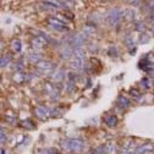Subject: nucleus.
<instances>
[{
  "instance_id": "dca6fc26",
  "label": "nucleus",
  "mask_w": 154,
  "mask_h": 154,
  "mask_svg": "<svg viewBox=\"0 0 154 154\" xmlns=\"http://www.w3.org/2000/svg\"><path fill=\"white\" fill-rule=\"evenodd\" d=\"M118 103H119L120 106H122V108H128V106L131 105L130 100H128L127 98L122 97V95H119V97H118Z\"/></svg>"
},
{
  "instance_id": "1a4fd4ad",
  "label": "nucleus",
  "mask_w": 154,
  "mask_h": 154,
  "mask_svg": "<svg viewBox=\"0 0 154 154\" xmlns=\"http://www.w3.org/2000/svg\"><path fill=\"white\" fill-rule=\"evenodd\" d=\"M59 53H60V56L63 57V59H69V57L72 56V54H73V49L70 45H64V47L60 48Z\"/></svg>"
},
{
  "instance_id": "473e14b6",
  "label": "nucleus",
  "mask_w": 154,
  "mask_h": 154,
  "mask_svg": "<svg viewBox=\"0 0 154 154\" xmlns=\"http://www.w3.org/2000/svg\"><path fill=\"white\" fill-rule=\"evenodd\" d=\"M2 154H6V152H5L4 149H2Z\"/></svg>"
},
{
  "instance_id": "aec40b11",
  "label": "nucleus",
  "mask_w": 154,
  "mask_h": 154,
  "mask_svg": "<svg viewBox=\"0 0 154 154\" xmlns=\"http://www.w3.org/2000/svg\"><path fill=\"white\" fill-rule=\"evenodd\" d=\"M83 33L85 34H93L94 32H95V27H92V26H86L85 28H83Z\"/></svg>"
},
{
  "instance_id": "c756f323",
  "label": "nucleus",
  "mask_w": 154,
  "mask_h": 154,
  "mask_svg": "<svg viewBox=\"0 0 154 154\" xmlns=\"http://www.w3.org/2000/svg\"><path fill=\"white\" fill-rule=\"evenodd\" d=\"M141 85H143L144 88H148V80H147V79H143V80L141 81Z\"/></svg>"
},
{
  "instance_id": "6e6552de",
  "label": "nucleus",
  "mask_w": 154,
  "mask_h": 154,
  "mask_svg": "<svg viewBox=\"0 0 154 154\" xmlns=\"http://www.w3.org/2000/svg\"><path fill=\"white\" fill-rule=\"evenodd\" d=\"M34 114H35V116L37 118H39V119H45L48 115L50 114V111H49V109H47V108H44V106H37L35 109H34Z\"/></svg>"
},
{
  "instance_id": "393cba45",
  "label": "nucleus",
  "mask_w": 154,
  "mask_h": 154,
  "mask_svg": "<svg viewBox=\"0 0 154 154\" xmlns=\"http://www.w3.org/2000/svg\"><path fill=\"white\" fill-rule=\"evenodd\" d=\"M42 154H60V153L57 152L56 149H53V148H51V149H45Z\"/></svg>"
},
{
  "instance_id": "423d86ee",
  "label": "nucleus",
  "mask_w": 154,
  "mask_h": 154,
  "mask_svg": "<svg viewBox=\"0 0 154 154\" xmlns=\"http://www.w3.org/2000/svg\"><path fill=\"white\" fill-rule=\"evenodd\" d=\"M48 44V41L45 35H41V37H34L32 39V45L34 49H42Z\"/></svg>"
},
{
  "instance_id": "20e7f679",
  "label": "nucleus",
  "mask_w": 154,
  "mask_h": 154,
  "mask_svg": "<svg viewBox=\"0 0 154 154\" xmlns=\"http://www.w3.org/2000/svg\"><path fill=\"white\" fill-rule=\"evenodd\" d=\"M47 22H48V25H49L51 28H54V29H56V31H60V32H63V31H67V27L59 20V18L49 17L48 20H47Z\"/></svg>"
},
{
  "instance_id": "a878e982",
  "label": "nucleus",
  "mask_w": 154,
  "mask_h": 154,
  "mask_svg": "<svg viewBox=\"0 0 154 154\" xmlns=\"http://www.w3.org/2000/svg\"><path fill=\"white\" fill-rule=\"evenodd\" d=\"M140 42H141V43H148V42H149V37H148V35H146V34L141 35Z\"/></svg>"
},
{
  "instance_id": "7c9ffc66",
  "label": "nucleus",
  "mask_w": 154,
  "mask_h": 154,
  "mask_svg": "<svg viewBox=\"0 0 154 154\" xmlns=\"http://www.w3.org/2000/svg\"><path fill=\"white\" fill-rule=\"evenodd\" d=\"M115 54V55H118V50H116V48H115V47H112V48H110V50H109V54L111 55V54Z\"/></svg>"
},
{
  "instance_id": "2f4dec72",
  "label": "nucleus",
  "mask_w": 154,
  "mask_h": 154,
  "mask_svg": "<svg viewBox=\"0 0 154 154\" xmlns=\"http://www.w3.org/2000/svg\"><path fill=\"white\" fill-rule=\"evenodd\" d=\"M128 4H130V5H132V6H138V5H141V3H140V2H130Z\"/></svg>"
},
{
  "instance_id": "4468645a",
  "label": "nucleus",
  "mask_w": 154,
  "mask_h": 154,
  "mask_svg": "<svg viewBox=\"0 0 154 154\" xmlns=\"http://www.w3.org/2000/svg\"><path fill=\"white\" fill-rule=\"evenodd\" d=\"M72 56L75 57V59L85 60V51H83V49H81V48H76V49H73V54H72Z\"/></svg>"
},
{
  "instance_id": "ddd939ff",
  "label": "nucleus",
  "mask_w": 154,
  "mask_h": 154,
  "mask_svg": "<svg viewBox=\"0 0 154 154\" xmlns=\"http://www.w3.org/2000/svg\"><path fill=\"white\" fill-rule=\"evenodd\" d=\"M28 59H29V61L32 64H39L42 61V56H41V54H38V53H32V54H29Z\"/></svg>"
},
{
  "instance_id": "f3484780",
  "label": "nucleus",
  "mask_w": 154,
  "mask_h": 154,
  "mask_svg": "<svg viewBox=\"0 0 154 154\" xmlns=\"http://www.w3.org/2000/svg\"><path fill=\"white\" fill-rule=\"evenodd\" d=\"M21 47H22V44H21V42L18 41V39H14V41L11 42V48H12V50L16 51V53H20V51H21Z\"/></svg>"
},
{
  "instance_id": "a211bd4d",
  "label": "nucleus",
  "mask_w": 154,
  "mask_h": 154,
  "mask_svg": "<svg viewBox=\"0 0 154 154\" xmlns=\"http://www.w3.org/2000/svg\"><path fill=\"white\" fill-rule=\"evenodd\" d=\"M122 16L126 18V20L132 21L133 18H134V11L132 9H126V10H124V15Z\"/></svg>"
},
{
  "instance_id": "c85d7f7f",
  "label": "nucleus",
  "mask_w": 154,
  "mask_h": 154,
  "mask_svg": "<svg viewBox=\"0 0 154 154\" xmlns=\"http://www.w3.org/2000/svg\"><path fill=\"white\" fill-rule=\"evenodd\" d=\"M0 138H2V143H4L6 141V133L4 132L3 128H2V134H0Z\"/></svg>"
},
{
  "instance_id": "b1692460",
  "label": "nucleus",
  "mask_w": 154,
  "mask_h": 154,
  "mask_svg": "<svg viewBox=\"0 0 154 154\" xmlns=\"http://www.w3.org/2000/svg\"><path fill=\"white\" fill-rule=\"evenodd\" d=\"M125 43H126V45H127L128 48L133 47V41H132V38H131L130 35H127V37L125 38Z\"/></svg>"
},
{
  "instance_id": "f8f14e48",
  "label": "nucleus",
  "mask_w": 154,
  "mask_h": 154,
  "mask_svg": "<svg viewBox=\"0 0 154 154\" xmlns=\"http://www.w3.org/2000/svg\"><path fill=\"white\" fill-rule=\"evenodd\" d=\"M70 65H71V67H72L73 70H80V69H82V67L85 66V64H83V60H80V59H75V57H72V60H71Z\"/></svg>"
},
{
  "instance_id": "cd10ccee",
  "label": "nucleus",
  "mask_w": 154,
  "mask_h": 154,
  "mask_svg": "<svg viewBox=\"0 0 154 154\" xmlns=\"http://www.w3.org/2000/svg\"><path fill=\"white\" fill-rule=\"evenodd\" d=\"M130 93L133 94L134 97H138V95H140V92H138L136 88H131V89H130Z\"/></svg>"
},
{
  "instance_id": "2eb2a0df",
  "label": "nucleus",
  "mask_w": 154,
  "mask_h": 154,
  "mask_svg": "<svg viewBox=\"0 0 154 154\" xmlns=\"http://www.w3.org/2000/svg\"><path fill=\"white\" fill-rule=\"evenodd\" d=\"M10 61H11V56L10 55H3L2 57H0V67L2 69H4V67H6L9 64H10Z\"/></svg>"
},
{
  "instance_id": "9b49d317",
  "label": "nucleus",
  "mask_w": 154,
  "mask_h": 154,
  "mask_svg": "<svg viewBox=\"0 0 154 154\" xmlns=\"http://www.w3.org/2000/svg\"><path fill=\"white\" fill-rule=\"evenodd\" d=\"M105 125H108L109 127H115L118 125V118L115 115H108V116L104 119Z\"/></svg>"
},
{
  "instance_id": "4be33fe9",
  "label": "nucleus",
  "mask_w": 154,
  "mask_h": 154,
  "mask_svg": "<svg viewBox=\"0 0 154 154\" xmlns=\"http://www.w3.org/2000/svg\"><path fill=\"white\" fill-rule=\"evenodd\" d=\"M22 126H23V127H26V128H28V130H32V128H34V126H33V122H32L31 120H26V121H23V122H22Z\"/></svg>"
},
{
  "instance_id": "412c9836",
  "label": "nucleus",
  "mask_w": 154,
  "mask_h": 154,
  "mask_svg": "<svg viewBox=\"0 0 154 154\" xmlns=\"http://www.w3.org/2000/svg\"><path fill=\"white\" fill-rule=\"evenodd\" d=\"M105 150L108 154H111V153H115L116 148H115V146H112V144H105Z\"/></svg>"
},
{
  "instance_id": "6ab92c4d",
  "label": "nucleus",
  "mask_w": 154,
  "mask_h": 154,
  "mask_svg": "<svg viewBox=\"0 0 154 154\" xmlns=\"http://www.w3.org/2000/svg\"><path fill=\"white\" fill-rule=\"evenodd\" d=\"M105 153H106V150H105V146H99V147H97V148L92 149L88 154H105Z\"/></svg>"
},
{
  "instance_id": "5701e85b",
  "label": "nucleus",
  "mask_w": 154,
  "mask_h": 154,
  "mask_svg": "<svg viewBox=\"0 0 154 154\" xmlns=\"http://www.w3.org/2000/svg\"><path fill=\"white\" fill-rule=\"evenodd\" d=\"M136 29L138 32H143V31H146V25L142 23V22H137L136 23Z\"/></svg>"
},
{
  "instance_id": "9d476101",
  "label": "nucleus",
  "mask_w": 154,
  "mask_h": 154,
  "mask_svg": "<svg viewBox=\"0 0 154 154\" xmlns=\"http://www.w3.org/2000/svg\"><path fill=\"white\" fill-rule=\"evenodd\" d=\"M64 77H65V72L63 70H56L54 71V73L51 75V81L54 82H60L64 80Z\"/></svg>"
},
{
  "instance_id": "39448f33",
  "label": "nucleus",
  "mask_w": 154,
  "mask_h": 154,
  "mask_svg": "<svg viewBox=\"0 0 154 154\" xmlns=\"http://www.w3.org/2000/svg\"><path fill=\"white\" fill-rule=\"evenodd\" d=\"M37 69L41 73L44 75H49L50 72H53V70H55V65H53L50 61H41L39 64H37Z\"/></svg>"
},
{
  "instance_id": "f03ea898",
  "label": "nucleus",
  "mask_w": 154,
  "mask_h": 154,
  "mask_svg": "<svg viewBox=\"0 0 154 154\" xmlns=\"http://www.w3.org/2000/svg\"><path fill=\"white\" fill-rule=\"evenodd\" d=\"M124 15V11H121L120 9H111L109 10V12L106 14V22L110 25V26H115L119 21L120 18L122 17Z\"/></svg>"
},
{
  "instance_id": "0eeeda50",
  "label": "nucleus",
  "mask_w": 154,
  "mask_h": 154,
  "mask_svg": "<svg viewBox=\"0 0 154 154\" xmlns=\"http://www.w3.org/2000/svg\"><path fill=\"white\" fill-rule=\"evenodd\" d=\"M154 150V144L152 143H144L138 146L136 149H134V154H149Z\"/></svg>"
},
{
  "instance_id": "bb28decb",
  "label": "nucleus",
  "mask_w": 154,
  "mask_h": 154,
  "mask_svg": "<svg viewBox=\"0 0 154 154\" xmlns=\"http://www.w3.org/2000/svg\"><path fill=\"white\" fill-rule=\"evenodd\" d=\"M64 15H65V16L69 18V20H72V18L75 17V15H73L72 12H70V11H64Z\"/></svg>"
},
{
  "instance_id": "7ed1b4c3",
  "label": "nucleus",
  "mask_w": 154,
  "mask_h": 154,
  "mask_svg": "<svg viewBox=\"0 0 154 154\" xmlns=\"http://www.w3.org/2000/svg\"><path fill=\"white\" fill-rule=\"evenodd\" d=\"M87 41V37L85 33H76L75 35H72L70 38V42H71V47L73 49L76 48H81Z\"/></svg>"
},
{
  "instance_id": "f257e3e1",
  "label": "nucleus",
  "mask_w": 154,
  "mask_h": 154,
  "mask_svg": "<svg viewBox=\"0 0 154 154\" xmlns=\"http://www.w3.org/2000/svg\"><path fill=\"white\" fill-rule=\"evenodd\" d=\"M61 146L64 149L69 150V152H81L85 148V142L80 138H67L65 141L61 142Z\"/></svg>"
}]
</instances>
